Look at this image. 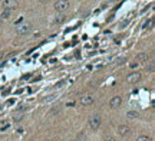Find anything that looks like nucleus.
Segmentation results:
<instances>
[{"instance_id": "nucleus-20", "label": "nucleus", "mask_w": 155, "mask_h": 141, "mask_svg": "<svg viewBox=\"0 0 155 141\" xmlns=\"http://www.w3.org/2000/svg\"><path fill=\"white\" fill-rule=\"evenodd\" d=\"M0 25H1V17H0Z\"/></svg>"}, {"instance_id": "nucleus-3", "label": "nucleus", "mask_w": 155, "mask_h": 141, "mask_svg": "<svg viewBox=\"0 0 155 141\" xmlns=\"http://www.w3.org/2000/svg\"><path fill=\"white\" fill-rule=\"evenodd\" d=\"M69 9V0H57L55 3V10L59 13H63Z\"/></svg>"}, {"instance_id": "nucleus-17", "label": "nucleus", "mask_w": 155, "mask_h": 141, "mask_svg": "<svg viewBox=\"0 0 155 141\" xmlns=\"http://www.w3.org/2000/svg\"><path fill=\"white\" fill-rule=\"evenodd\" d=\"M105 141H116V140H115L114 137H106V140H105Z\"/></svg>"}, {"instance_id": "nucleus-4", "label": "nucleus", "mask_w": 155, "mask_h": 141, "mask_svg": "<svg viewBox=\"0 0 155 141\" xmlns=\"http://www.w3.org/2000/svg\"><path fill=\"white\" fill-rule=\"evenodd\" d=\"M101 123H102V120H101V117H99L98 114L92 115L89 118V121H88V124H89V127L92 128V130H98L99 125H101Z\"/></svg>"}, {"instance_id": "nucleus-2", "label": "nucleus", "mask_w": 155, "mask_h": 141, "mask_svg": "<svg viewBox=\"0 0 155 141\" xmlns=\"http://www.w3.org/2000/svg\"><path fill=\"white\" fill-rule=\"evenodd\" d=\"M32 32V25L30 23H20L16 26V33L17 35H27Z\"/></svg>"}, {"instance_id": "nucleus-16", "label": "nucleus", "mask_w": 155, "mask_h": 141, "mask_svg": "<svg viewBox=\"0 0 155 141\" xmlns=\"http://www.w3.org/2000/svg\"><path fill=\"white\" fill-rule=\"evenodd\" d=\"M83 137H85V134L81 133L79 135H78V141H83Z\"/></svg>"}, {"instance_id": "nucleus-10", "label": "nucleus", "mask_w": 155, "mask_h": 141, "mask_svg": "<svg viewBox=\"0 0 155 141\" xmlns=\"http://www.w3.org/2000/svg\"><path fill=\"white\" fill-rule=\"evenodd\" d=\"M10 16H12V12H10V10H3V13H1V19H9Z\"/></svg>"}, {"instance_id": "nucleus-1", "label": "nucleus", "mask_w": 155, "mask_h": 141, "mask_svg": "<svg viewBox=\"0 0 155 141\" xmlns=\"http://www.w3.org/2000/svg\"><path fill=\"white\" fill-rule=\"evenodd\" d=\"M1 6L4 10H10V12H13V10H16L19 7V1L17 0H3L1 1Z\"/></svg>"}, {"instance_id": "nucleus-7", "label": "nucleus", "mask_w": 155, "mask_h": 141, "mask_svg": "<svg viewBox=\"0 0 155 141\" xmlns=\"http://www.w3.org/2000/svg\"><path fill=\"white\" fill-rule=\"evenodd\" d=\"M121 104H122V98L121 97H114V98H111V101H109V105L112 108L119 107Z\"/></svg>"}, {"instance_id": "nucleus-12", "label": "nucleus", "mask_w": 155, "mask_h": 141, "mask_svg": "<svg viewBox=\"0 0 155 141\" xmlns=\"http://www.w3.org/2000/svg\"><path fill=\"white\" fill-rule=\"evenodd\" d=\"M152 23H154V19H149V20H148L147 23H145V26H144V27H145V29H152Z\"/></svg>"}, {"instance_id": "nucleus-9", "label": "nucleus", "mask_w": 155, "mask_h": 141, "mask_svg": "<svg viewBox=\"0 0 155 141\" xmlns=\"http://www.w3.org/2000/svg\"><path fill=\"white\" fill-rule=\"evenodd\" d=\"M145 59H148L147 53H139V55H137V61H138V62H144Z\"/></svg>"}, {"instance_id": "nucleus-5", "label": "nucleus", "mask_w": 155, "mask_h": 141, "mask_svg": "<svg viewBox=\"0 0 155 141\" xmlns=\"http://www.w3.org/2000/svg\"><path fill=\"white\" fill-rule=\"evenodd\" d=\"M93 101H95L93 94H85V95H82V97H81L79 102H81V105H90Z\"/></svg>"}, {"instance_id": "nucleus-18", "label": "nucleus", "mask_w": 155, "mask_h": 141, "mask_svg": "<svg viewBox=\"0 0 155 141\" xmlns=\"http://www.w3.org/2000/svg\"><path fill=\"white\" fill-rule=\"evenodd\" d=\"M40 3H48V1H50V0H39Z\"/></svg>"}, {"instance_id": "nucleus-6", "label": "nucleus", "mask_w": 155, "mask_h": 141, "mask_svg": "<svg viewBox=\"0 0 155 141\" xmlns=\"http://www.w3.org/2000/svg\"><path fill=\"white\" fill-rule=\"evenodd\" d=\"M141 79V74L139 72H131L128 76H126V82L128 83H137Z\"/></svg>"}, {"instance_id": "nucleus-14", "label": "nucleus", "mask_w": 155, "mask_h": 141, "mask_svg": "<svg viewBox=\"0 0 155 141\" xmlns=\"http://www.w3.org/2000/svg\"><path fill=\"white\" fill-rule=\"evenodd\" d=\"M63 19H65V16H63V15L60 13V16H57L56 19H55V22H56V25H59L60 22H63Z\"/></svg>"}, {"instance_id": "nucleus-8", "label": "nucleus", "mask_w": 155, "mask_h": 141, "mask_svg": "<svg viewBox=\"0 0 155 141\" xmlns=\"http://www.w3.org/2000/svg\"><path fill=\"white\" fill-rule=\"evenodd\" d=\"M118 133H119V135H122V137L128 135L129 134V127L128 125H119L118 127Z\"/></svg>"}, {"instance_id": "nucleus-13", "label": "nucleus", "mask_w": 155, "mask_h": 141, "mask_svg": "<svg viewBox=\"0 0 155 141\" xmlns=\"http://www.w3.org/2000/svg\"><path fill=\"white\" fill-rule=\"evenodd\" d=\"M154 69H155V65H154V61H151V63H149V66L147 68V71H148V72H154Z\"/></svg>"}, {"instance_id": "nucleus-15", "label": "nucleus", "mask_w": 155, "mask_h": 141, "mask_svg": "<svg viewBox=\"0 0 155 141\" xmlns=\"http://www.w3.org/2000/svg\"><path fill=\"white\" fill-rule=\"evenodd\" d=\"M135 117H138V114H137V112H134V111L128 112V118H135Z\"/></svg>"}, {"instance_id": "nucleus-19", "label": "nucleus", "mask_w": 155, "mask_h": 141, "mask_svg": "<svg viewBox=\"0 0 155 141\" xmlns=\"http://www.w3.org/2000/svg\"><path fill=\"white\" fill-rule=\"evenodd\" d=\"M3 55H4V53H3V52H0V59L3 58Z\"/></svg>"}, {"instance_id": "nucleus-21", "label": "nucleus", "mask_w": 155, "mask_h": 141, "mask_svg": "<svg viewBox=\"0 0 155 141\" xmlns=\"http://www.w3.org/2000/svg\"><path fill=\"white\" fill-rule=\"evenodd\" d=\"M45 141H52V140H45Z\"/></svg>"}, {"instance_id": "nucleus-11", "label": "nucleus", "mask_w": 155, "mask_h": 141, "mask_svg": "<svg viewBox=\"0 0 155 141\" xmlns=\"http://www.w3.org/2000/svg\"><path fill=\"white\" fill-rule=\"evenodd\" d=\"M137 141H152L151 140V137H148V135H139Z\"/></svg>"}]
</instances>
